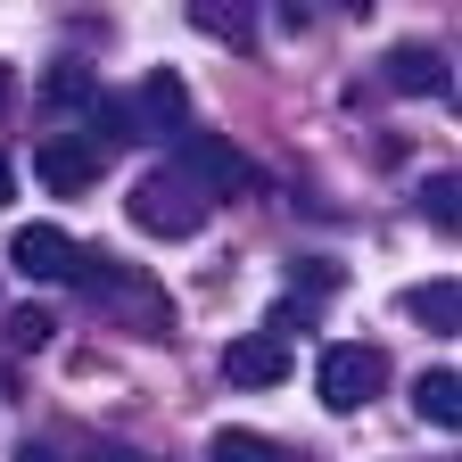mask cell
Listing matches in <instances>:
<instances>
[{"label": "cell", "mask_w": 462, "mask_h": 462, "mask_svg": "<svg viewBox=\"0 0 462 462\" xmlns=\"http://www.w3.org/2000/svg\"><path fill=\"white\" fill-rule=\"evenodd\" d=\"M125 215H133V231H149V240H190V231H207L215 199H207V190L190 182V173L157 165V173H141V182H133Z\"/></svg>", "instance_id": "cell-1"}, {"label": "cell", "mask_w": 462, "mask_h": 462, "mask_svg": "<svg viewBox=\"0 0 462 462\" xmlns=\"http://www.w3.org/2000/svg\"><path fill=\"white\" fill-rule=\"evenodd\" d=\"M75 289H91V306L99 314H116V322H133L141 338H165V289L157 281H141L133 264H99V256H83V273H75Z\"/></svg>", "instance_id": "cell-2"}, {"label": "cell", "mask_w": 462, "mask_h": 462, "mask_svg": "<svg viewBox=\"0 0 462 462\" xmlns=\"http://www.w3.org/2000/svg\"><path fill=\"white\" fill-rule=\"evenodd\" d=\"M314 388H322L330 413H364V404L388 388V356H380V346H364V338H338V346H322Z\"/></svg>", "instance_id": "cell-3"}, {"label": "cell", "mask_w": 462, "mask_h": 462, "mask_svg": "<svg viewBox=\"0 0 462 462\" xmlns=\"http://www.w3.org/2000/svg\"><path fill=\"white\" fill-rule=\"evenodd\" d=\"M99 165H107V149L91 133H42V157H33V173H42L50 199H83L99 182Z\"/></svg>", "instance_id": "cell-4"}, {"label": "cell", "mask_w": 462, "mask_h": 462, "mask_svg": "<svg viewBox=\"0 0 462 462\" xmlns=\"http://www.w3.org/2000/svg\"><path fill=\"white\" fill-rule=\"evenodd\" d=\"M83 240H75V231H58V223H17L9 231V264L25 273V281H75L83 273Z\"/></svg>", "instance_id": "cell-5"}, {"label": "cell", "mask_w": 462, "mask_h": 462, "mask_svg": "<svg viewBox=\"0 0 462 462\" xmlns=\"http://www.w3.org/2000/svg\"><path fill=\"white\" fill-rule=\"evenodd\" d=\"M173 173H190V182H199L207 199H223V190H248V157L231 149L223 133H190V141H182V157H173Z\"/></svg>", "instance_id": "cell-6"}, {"label": "cell", "mask_w": 462, "mask_h": 462, "mask_svg": "<svg viewBox=\"0 0 462 462\" xmlns=\"http://www.w3.org/2000/svg\"><path fill=\"white\" fill-rule=\"evenodd\" d=\"M125 116H133L141 141H149V133H182V125H190V91L173 83V75H149L141 99H125Z\"/></svg>", "instance_id": "cell-7"}, {"label": "cell", "mask_w": 462, "mask_h": 462, "mask_svg": "<svg viewBox=\"0 0 462 462\" xmlns=\"http://www.w3.org/2000/svg\"><path fill=\"white\" fill-rule=\"evenodd\" d=\"M223 380H231V388H273V380H289V346H281L273 330L223 346Z\"/></svg>", "instance_id": "cell-8"}, {"label": "cell", "mask_w": 462, "mask_h": 462, "mask_svg": "<svg viewBox=\"0 0 462 462\" xmlns=\"http://www.w3.org/2000/svg\"><path fill=\"white\" fill-rule=\"evenodd\" d=\"M396 91H413V99H438V91H454V67L430 50V42H404V50H388V67H380Z\"/></svg>", "instance_id": "cell-9"}, {"label": "cell", "mask_w": 462, "mask_h": 462, "mask_svg": "<svg viewBox=\"0 0 462 462\" xmlns=\"http://www.w3.org/2000/svg\"><path fill=\"white\" fill-rule=\"evenodd\" d=\"M413 404H421L430 430H462V372H454V364L421 372V380H413Z\"/></svg>", "instance_id": "cell-10"}, {"label": "cell", "mask_w": 462, "mask_h": 462, "mask_svg": "<svg viewBox=\"0 0 462 462\" xmlns=\"http://www.w3.org/2000/svg\"><path fill=\"white\" fill-rule=\"evenodd\" d=\"M190 17H199V33H215V42H231V50H248V33H256V0H190Z\"/></svg>", "instance_id": "cell-11"}, {"label": "cell", "mask_w": 462, "mask_h": 462, "mask_svg": "<svg viewBox=\"0 0 462 462\" xmlns=\"http://www.w3.org/2000/svg\"><path fill=\"white\" fill-rule=\"evenodd\" d=\"M207 462H289V446L264 438V430H215L207 438Z\"/></svg>", "instance_id": "cell-12"}, {"label": "cell", "mask_w": 462, "mask_h": 462, "mask_svg": "<svg viewBox=\"0 0 462 462\" xmlns=\"http://www.w3.org/2000/svg\"><path fill=\"white\" fill-rule=\"evenodd\" d=\"M404 314L454 338V322H462V298H454V281H430V289H413V298H404Z\"/></svg>", "instance_id": "cell-13"}, {"label": "cell", "mask_w": 462, "mask_h": 462, "mask_svg": "<svg viewBox=\"0 0 462 462\" xmlns=\"http://www.w3.org/2000/svg\"><path fill=\"white\" fill-rule=\"evenodd\" d=\"M91 99H99V91H91V75H83V67L50 75V107H75V116H91Z\"/></svg>", "instance_id": "cell-14"}, {"label": "cell", "mask_w": 462, "mask_h": 462, "mask_svg": "<svg viewBox=\"0 0 462 462\" xmlns=\"http://www.w3.org/2000/svg\"><path fill=\"white\" fill-rule=\"evenodd\" d=\"M42 338H50V314H42V306L9 314V346H42Z\"/></svg>", "instance_id": "cell-15"}, {"label": "cell", "mask_w": 462, "mask_h": 462, "mask_svg": "<svg viewBox=\"0 0 462 462\" xmlns=\"http://www.w3.org/2000/svg\"><path fill=\"white\" fill-rule=\"evenodd\" d=\"M421 207H430V223H446V231H454V173H438V182L421 190Z\"/></svg>", "instance_id": "cell-16"}, {"label": "cell", "mask_w": 462, "mask_h": 462, "mask_svg": "<svg viewBox=\"0 0 462 462\" xmlns=\"http://www.w3.org/2000/svg\"><path fill=\"white\" fill-rule=\"evenodd\" d=\"M17 199V173H9V157H0V207H9Z\"/></svg>", "instance_id": "cell-17"}, {"label": "cell", "mask_w": 462, "mask_h": 462, "mask_svg": "<svg viewBox=\"0 0 462 462\" xmlns=\"http://www.w3.org/2000/svg\"><path fill=\"white\" fill-rule=\"evenodd\" d=\"M25 462H58V454H50V446H25Z\"/></svg>", "instance_id": "cell-18"}, {"label": "cell", "mask_w": 462, "mask_h": 462, "mask_svg": "<svg viewBox=\"0 0 462 462\" xmlns=\"http://www.w3.org/2000/svg\"><path fill=\"white\" fill-rule=\"evenodd\" d=\"M107 462H149V454H107Z\"/></svg>", "instance_id": "cell-19"}, {"label": "cell", "mask_w": 462, "mask_h": 462, "mask_svg": "<svg viewBox=\"0 0 462 462\" xmlns=\"http://www.w3.org/2000/svg\"><path fill=\"white\" fill-rule=\"evenodd\" d=\"M0 107H9V75H0Z\"/></svg>", "instance_id": "cell-20"}]
</instances>
